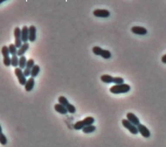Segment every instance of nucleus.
I'll return each mask as SVG.
<instances>
[{"instance_id":"obj_21","label":"nucleus","mask_w":166,"mask_h":147,"mask_svg":"<svg viewBox=\"0 0 166 147\" xmlns=\"http://www.w3.org/2000/svg\"><path fill=\"white\" fill-rule=\"evenodd\" d=\"M58 101L59 104H60L62 105H63L64 106L66 107L68 104H69V101L66 98V97H65L64 96H60L58 98Z\"/></svg>"},{"instance_id":"obj_14","label":"nucleus","mask_w":166,"mask_h":147,"mask_svg":"<svg viewBox=\"0 0 166 147\" xmlns=\"http://www.w3.org/2000/svg\"><path fill=\"white\" fill-rule=\"evenodd\" d=\"M29 43H25L22 45V46L21 47L20 49L18 50V56H20V57L23 56V55L26 53L27 51L29 49Z\"/></svg>"},{"instance_id":"obj_23","label":"nucleus","mask_w":166,"mask_h":147,"mask_svg":"<svg viewBox=\"0 0 166 147\" xmlns=\"http://www.w3.org/2000/svg\"><path fill=\"white\" fill-rule=\"evenodd\" d=\"M85 127L83 121H79L76 122V123L73 125V128L76 130H82L83 128Z\"/></svg>"},{"instance_id":"obj_20","label":"nucleus","mask_w":166,"mask_h":147,"mask_svg":"<svg viewBox=\"0 0 166 147\" xmlns=\"http://www.w3.org/2000/svg\"><path fill=\"white\" fill-rule=\"evenodd\" d=\"M19 58L18 57V55H14V56H12L11 57V65L12 66H13L14 68L19 66Z\"/></svg>"},{"instance_id":"obj_30","label":"nucleus","mask_w":166,"mask_h":147,"mask_svg":"<svg viewBox=\"0 0 166 147\" xmlns=\"http://www.w3.org/2000/svg\"><path fill=\"white\" fill-rule=\"evenodd\" d=\"M3 62H4V64L5 66L8 67V66H10V65H11L12 60H11V58H10V56L4 58V60H3Z\"/></svg>"},{"instance_id":"obj_4","label":"nucleus","mask_w":166,"mask_h":147,"mask_svg":"<svg viewBox=\"0 0 166 147\" xmlns=\"http://www.w3.org/2000/svg\"><path fill=\"white\" fill-rule=\"evenodd\" d=\"M14 73H15V75L16 76L20 84L25 86L27 82V80H26V77L25 76L22 69H20V68H16L15 70H14Z\"/></svg>"},{"instance_id":"obj_13","label":"nucleus","mask_w":166,"mask_h":147,"mask_svg":"<svg viewBox=\"0 0 166 147\" xmlns=\"http://www.w3.org/2000/svg\"><path fill=\"white\" fill-rule=\"evenodd\" d=\"M55 110L56 112L62 114V115H66V114L68 112V111L66 108V107L64 106L63 105H62L60 104H56L54 106Z\"/></svg>"},{"instance_id":"obj_19","label":"nucleus","mask_w":166,"mask_h":147,"mask_svg":"<svg viewBox=\"0 0 166 147\" xmlns=\"http://www.w3.org/2000/svg\"><path fill=\"white\" fill-rule=\"evenodd\" d=\"M82 121L85 127H87V126L93 125L95 122V119L92 117H87L83 119Z\"/></svg>"},{"instance_id":"obj_7","label":"nucleus","mask_w":166,"mask_h":147,"mask_svg":"<svg viewBox=\"0 0 166 147\" xmlns=\"http://www.w3.org/2000/svg\"><path fill=\"white\" fill-rule=\"evenodd\" d=\"M138 129L139 133H140L142 136L145 138H149L151 136V132L149 129H148L145 125L140 124L138 126Z\"/></svg>"},{"instance_id":"obj_16","label":"nucleus","mask_w":166,"mask_h":147,"mask_svg":"<svg viewBox=\"0 0 166 147\" xmlns=\"http://www.w3.org/2000/svg\"><path fill=\"white\" fill-rule=\"evenodd\" d=\"M27 63V60L26 57L24 55L21 56L19 60V68L22 70H25Z\"/></svg>"},{"instance_id":"obj_1","label":"nucleus","mask_w":166,"mask_h":147,"mask_svg":"<svg viewBox=\"0 0 166 147\" xmlns=\"http://www.w3.org/2000/svg\"><path fill=\"white\" fill-rule=\"evenodd\" d=\"M130 90V86L127 84H122L120 85H114L110 88V91L113 94H126Z\"/></svg>"},{"instance_id":"obj_15","label":"nucleus","mask_w":166,"mask_h":147,"mask_svg":"<svg viewBox=\"0 0 166 147\" xmlns=\"http://www.w3.org/2000/svg\"><path fill=\"white\" fill-rule=\"evenodd\" d=\"M101 80L102 82L104 83L110 84L113 82L114 77L110 75H103L101 77Z\"/></svg>"},{"instance_id":"obj_29","label":"nucleus","mask_w":166,"mask_h":147,"mask_svg":"<svg viewBox=\"0 0 166 147\" xmlns=\"http://www.w3.org/2000/svg\"><path fill=\"white\" fill-rule=\"evenodd\" d=\"M66 108L68 112L70 113H75L76 112V108L75 107V106H73V104L70 103L66 106Z\"/></svg>"},{"instance_id":"obj_27","label":"nucleus","mask_w":166,"mask_h":147,"mask_svg":"<svg viewBox=\"0 0 166 147\" xmlns=\"http://www.w3.org/2000/svg\"><path fill=\"white\" fill-rule=\"evenodd\" d=\"M113 83L115 84V85H120L124 84V79L121 77H114V80Z\"/></svg>"},{"instance_id":"obj_24","label":"nucleus","mask_w":166,"mask_h":147,"mask_svg":"<svg viewBox=\"0 0 166 147\" xmlns=\"http://www.w3.org/2000/svg\"><path fill=\"white\" fill-rule=\"evenodd\" d=\"M1 54L2 55L4 56V58L9 56L10 51H9V49H8V47L6 46H3L1 48Z\"/></svg>"},{"instance_id":"obj_10","label":"nucleus","mask_w":166,"mask_h":147,"mask_svg":"<svg viewBox=\"0 0 166 147\" xmlns=\"http://www.w3.org/2000/svg\"><path fill=\"white\" fill-rule=\"evenodd\" d=\"M29 41L31 42H34L37 38V28L34 25H31L29 27Z\"/></svg>"},{"instance_id":"obj_25","label":"nucleus","mask_w":166,"mask_h":147,"mask_svg":"<svg viewBox=\"0 0 166 147\" xmlns=\"http://www.w3.org/2000/svg\"><path fill=\"white\" fill-rule=\"evenodd\" d=\"M101 56L102 58H105V59H109V58H111L112 53H111L110 51L109 50L103 49V52H102V54H101Z\"/></svg>"},{"instance_id":"obj_5","label":"nucleus","mask_w":166,"mask_h":147,"mask_svg":"<svg viewBox=\"0 0 166 147\" xmlns=\"http://www.w3.org/2000/svg\"><path fill=\"white\" fill-rule=\"evenodd\" d=\"M94 15L97 18H107L110 16V11L106 9H96L93 12Z\"/></svg>"},{"instance_id":"obj_2","label":"nucleus","mask_w":166,"mask_h":147,"mask_svg":"<svg viewBox=\"0 0 166 147\" xmlns=\"http://www.w3.org/2000/svg\"><path fill=\"white\" fill-rule=\"evenodd\" d=\"M14 35L15 38L14 44L17 48H20L22 46V29L17 27L14 30Z\"/></svg>"},{"instance_id":"obj_31","label":"nucleus","mask_w":166,"mask_h":147,"mask_svg":"<svg viewBox=\"0 0 166 147\" xmlns=\"http://www.w3.org/2000/svg\"><path fill=\"white\" fill-rule=\"evenodd\" d=\"M161 60H162V62L163 63V64H166V54L162 57Z\"/></svg>"},{"instance_id":"obj_28","label":"nucleus","mask_w":166,"mask_h":147,"mask_svg":"<svg viewBox=\"0 0 166 147\" xmlns=\"http://www.w3.org/2000/svg\"><path fill=\"white\" fill-rule=\"evenodd\" d=\"M0 143H1V145H7V137L5 136L4 134H3V132L1 133V136H0Z\"/></svg>"},{"instance_id":"obj_17","label":"nucleus","mask_w":166,"mask_h":147,"mask_svg":"<svg viewBox=\"0 0 166 147\" xmlns=\"http://www.w3.org/2000/svg\"><path fill=\"white\" fill-rule=\"evenodd\" d=\"M40 71V68L38 65H34V67L32 68L31 76L32 78H35L38 76V75L39 74Z\"/></svg>"},{"instance_id":"obj_3","label":"nucleus","mask_w":166,"mask_h":147,"mask_svg":"<svg viewBox=\"0 0 166 147\" xmlns=\"http://www.w3.org/2000/svg\"><path fill=\"white\" fill-rule=\"evenodd\" d=\"M121 122H122V125L123 127L126 129H127L131 134L136 135L139 133L138 127H136L135 125L132 124L131 122H130L127 119H123Z\"/></svg>"},{"instance_id":"obj_26","label":"nucleus","mask_w":166,"mask_h":147,"mask_svg":"<svg viewBox=\"0 0 166 147\" xmlns=\"http://www.w3.org/2000/svg\"><path fill=\"white\" fill-rule=\"evenodd\" d=\"M103 51V49H102V48L99 46H95L92 48V52L94 53V54H95V55H97V56L101 55Z\"/></svg>"},{"instance_id":"obj_9","label":"nucleus","mask_w":166,"mask_h":147,"mask_svg":"<svg viewBox=\"0 0 166 147\" xmlns=\"http://www.w3.org/2000/svg\"><path fill=\"white\" fill-rule=\"evenodd\" d=\"M131 32L135 34L145 35L147 33V30L143 27L134 26L131 28Z\"/></svg>"},{"instance_id":"obj_12","label":"nucleus","mask_w":166,"mask_h":147,"mask_svg":"<svg viewBox=\"0 0 166 147\" xmlns=\"http://www.w3.org/2000/svg\"><path fill=\"white\" fill-rule=\"evenodd\" d=\"M35 84V80L32 77L29 78L27 80V82L26 84L25 85V89L26 91H31L32 90V89L34 88Z\"/></svg>"},{"instance_id":"obj_18","label":"nucleus","mask_w":166,"mask_h":147,"mask_svg":"<svg viewBox=\"0 0 166 147\" xmlns=\"http://www.w3.org/2000/svg\"><path fill=\"white\" fill-rule=\"evenodd\" d=\"M96 127L94 125H90L87 126V127H85L84 128L82 129V132L84 134H90L93 133L94 132L96 131Z\"/></svg>"},{"instance_id":"obj_6","label":"nucleus","mask_w":166,"mask_h":147,"mask_svg":"<svg viewBox=\"0 0 166 147\" xmlns=\"http://www.w3.org/2000/svg\"><path fill=\"white\" fill-rule=\"evenodd\" d=\"M127 119L130 122H131L132 124L135 125L136 127V126L138 127V126L140 124V119H139L138 117L133 113H131V112L127 113Z\"/></svg>"},{"instance_id":"obj_11","label":"nucleus","mask_w":166,"mask_h":147,"mask_svg":"<svg viewBox=\"0 0 166 147\" xmlns=\"http://www.w3.org/2000/svg\"><path fill=\"white\" fill-rule=\"evenodd\" d=\"M29 37V29L27 26H23L22 29V39L23 44L27 43Z\"/></svg>"},{"instance_id":"obj_8","label":"nucleus","mask_w":166,"mask_h":147,"mask_svg":"<svg viewBox=\"0 0 166 147\" xmlns=\"http://www.w3.org/2000/svg\"><path fill=\"white\" fill-rule=\"evenodd\" d=\"M34 60L33 59L30 58L27 60V65H26V68L23 71V73H24L25 76L26 77H27L31 75V70L32 68L34 67Z\"/></svg>"},{"instance_id":"obj_22","label":"nucleus","mask_w":166,"mask_h":147,"mask_svg":"<svg viewBox=\"0 0 166 147\" xmlns=\"http://www.w3.org/2000/svg\"><path fill=\"white\" fill-rule=\"evenodd\" d=\"M8 49H9V51H10V54L12 56L14 55H17L18 54V50H17V47H16L15 44H11L9 46H8Z\"/></svg>"}]
</instances>
